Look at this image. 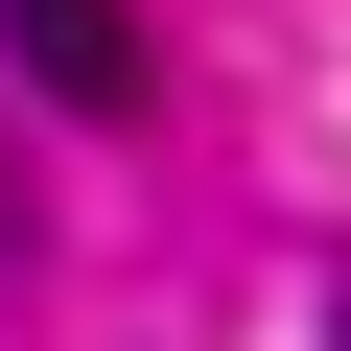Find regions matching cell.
Wrapping results in <instances>:
<instances>
[{"mask_svg": "<svg viewBox=\"0 0 351 351\" xmlns=\"http://www.w3.org/2000/svg\"><path fill=\"white\" fill-rule=\"evenodd\" d=\"M0 47L47 117H141V0H0Z\"/></svg>", "mask_w": 351, "mask_h": 351, "instance_id": "6da1fadb", "label": "cell"}, {"mask_svg": "<svg viewBox=\"0 0 351 351\" xmlns=\"http://www.w3.org/2000/svg\"><path fill=\"white\" fill-rule=\"evenodd\" d=\"M24 234H47V188H24V164H0V258H24Z\"/></svg>", "mask_w": 351, "mask_h": 351, "instance_id": "7a4b0ae2", "label": "cell"}, {"mask_svg": "<svg viewBox=\"0 0 351 351\" xmlns=\"http://www.w3.org/2000/svg\"><path fill=\"white\" fill-rule=\"evenodd\" d=\"M328 351H351V328H328Z\"/></svg>", "mask_w": 351, "mask_h": 351, "instance_id": "3957f363", "label": "cell"}]
</instances>
